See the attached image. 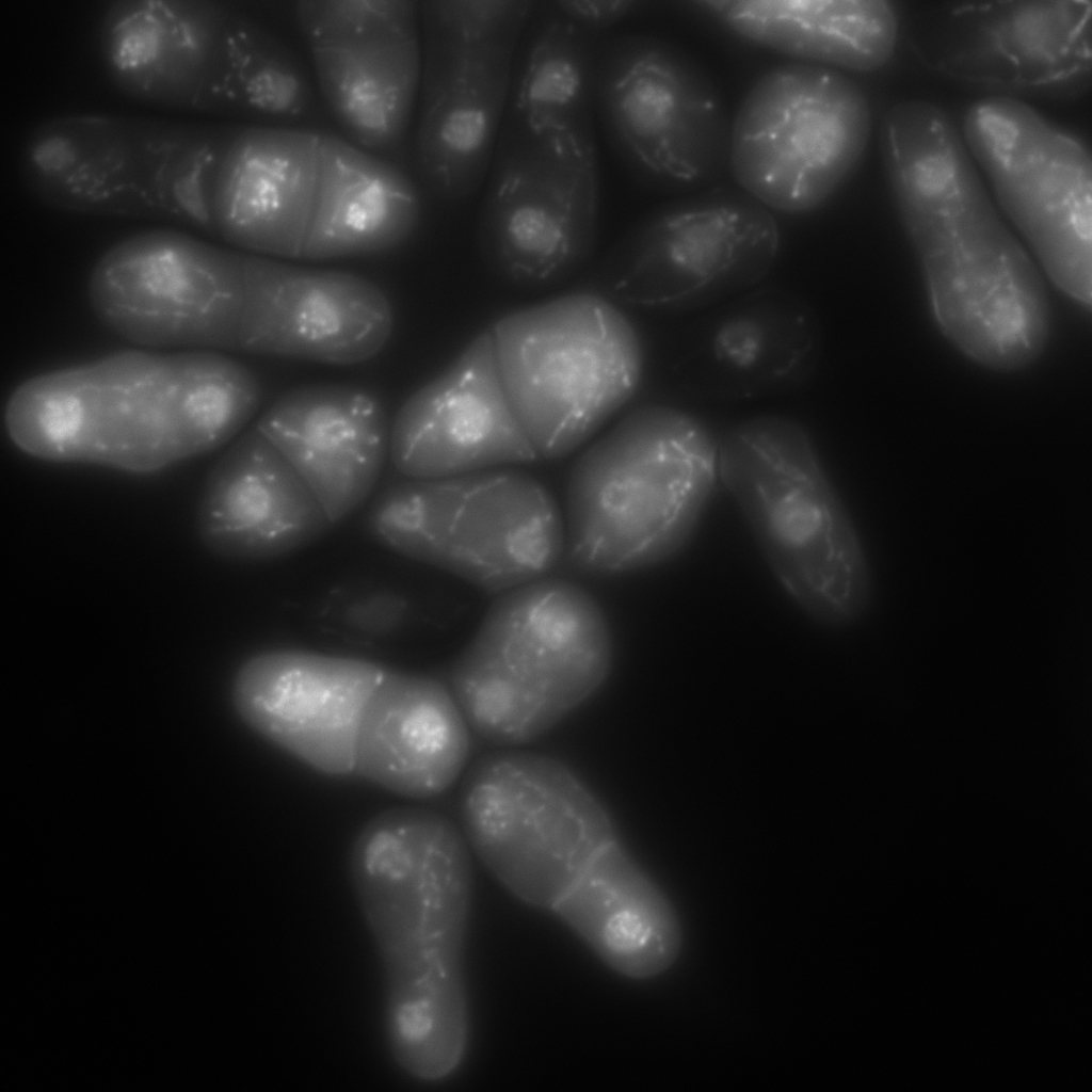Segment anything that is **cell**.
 Segmentation results:
<instances>
[{
  "label": "cell",
  "mask_w": 1092,
  "mask_h": 1092,
  "mask_svg": "<svg viewBox=\"0 0 1092 1092\" xmlns=\"http://www.w3.org/2000/svg\"><path fill=\"white\" fill-rule=\"evenodd\" d=\"M366 520L387 549L488 593L544 577L565 548L551 494L535 478L509 468L400 477L375 497Z\"/></svg>",
  "instance_id": "cell-8"
},
{
  "label": "cell",
  "mask_w": 1092,
  "mask_h": 1092,
  "mask_svg": "<svg viewBox=\"0 0 1092 1092\" xmlns=\"http://www.w3.org/2000/svg\"><path fill=\"white\" fill-rule=\"evenodd\" d=\"M813 307L781 288H753L682 328L670 363L679 397L741 401L790 391L812 376L821 351Z\"/></svg>",
  "instance_id": "cell-19"
},
{
  "label": "cell",
  "mask_w": 1092,
  "mask_h": 1092,
  "mask_svg": "<svg viewBox=\"0 0 1092 1092\" xmlns=\"http://www.w3.org/2000/svg\"><path fill=\"white\" fill-rule=\"evenodd\" d=\"M322 188L300 258L381 253L403 243L421 214L419 187L386 159L327 133Z\"/></svg>",
  "instance_id": "cell-29"
},
{
  "label": "cell",
  "mask_w": 1092,
  "mask_h": 1092,
  "mask_svg": "<svg viewBox=\"0 0 1092 1092\" xmlns=\"http://www.w3.org/2000/svg\"><path fill=\"white\" fill-rule=\"evenodd\" d=\"M256 425L315 493L334 525L368 500L389 455L391 425L385 406L360 386L292 389Z\"/></svg>",
  "instance_id": "cell-25"
},
{
  "label": "cell",
  "mask_w": 1092,
  "mask_h": 1092,
  "mask_svg": "<svg viewBox=\"0 0 1092 1092\" xmlns=\"http://www.w3.org/2000/svg\"><path fill=\"white\" fill-rule=\"evenodd\" d=\"M559 9L578 25L611 34V29L638 10V0H556Z\"/></svg>",
  "instance_id": "cell-33"
},
{
  "label": "cell",
  "mask_w": 1092,
  "mask_h": 1092,
  "mask_svg": "<svg viewBox=\"0 0 1092 1092\" xmlns=\"http://www.w3.org/2000/svg\"><path fill=\"white\" fill-rule=\"evenodd\" d=\"M595 115L617 162L645 188L703 186L728 164L730 125L718 86L689 52L664 38H605Z\"/></svg>",
  "instance_id": "cell-11"
},
{
  "label": "cell",
  "mask_w": 1092,
  "mask_h": 1092,
  "mask_svg": "<svg viewBox=\"0 0 1092 1092\" xmlns=\"http://www.w3.org/2000/svg\"><path fill=\"white\" fill-rule=\"evenodd\" d=\"M469 727L439 681L386 670L362 717L353 772L402 797L439 796L465 767Z\"/></svg>",
  "instance_id": "cell-26"
},
{
  "label": "cell",
  "mask_w": 1092,
  "mask_h": 1092,
  "mask_svg": "<svg viewBox=\"0 0 1092 1092\" xmlns=\"http://www.w3.org/2000/svg\"><path fill=\"white\" fill-rule=\"evenodd\" d=\"M610 34L533 0L514 60L505 116L540 139H596L595 74Z\"/></svg>",
  "instance_id": "cell-30"
},
{
  "label": "cell",
  "mask_w": 1092,
  "mask_h": 1092,
  "mask_svg": "<svg viewBox=\"0 0 1092 1092\" xmlns=\"http://www.w3.org/2000/svg\"><path fill=\"white\" fill-rule=\"evenodd\" d=\"M260 400L252 369L218 351L126 350L26 380L4 427L29 456L145 475L221 448Z\"/></svg>",
  "instance_id": "cell-2"
},
{
  "label": "cell",
  "mask_w": 1092,
  "mask_h": 1092,
  "mask_svg": "<svg viewBox=\"0 0 1092 1092\" xmlns=\"http://www.w3.org/2000/svg\"><path fill=\"white\" fill-rule=\"evenodd\" d=\"M549 911L604 964L630 979L662 974L680 952L676 911L619 839L592 856Z\"/></svg>",
  "instance_id": "cell-27"
},
{
  "label": "cell",
  "mask_w": 1092,
  "mask_h": 1092,
  "mask_svg": "<svg viewBox=\"0 0 1092 1092\" xmlns=\"http://www.w3.org/2000/svg\"><path fill=\"white\" fill-rule=\"evenodd\" d=\"M871 110L837 69L793 62L765 73L742 99L729 132L728 166L739 189L770 211L822 206L867 147Z\"/></svg>",
  "instance_id": "cell-12"
},
{
  "label": "cell",
  "mask_w": 1092,
  "mask_h": 1092,
  "mask_svg": "<svg viewBox=\"0 0 1092 1092\" xmlns=\"http://www.w3.org/2000/svg\"><path fill=\"white\" fill-rule=\"evenodd\" d=\"M780 245L772 211L740 189L672 200L644 215L611 252L605 296L651 309H707L756 287Z\"/></svg>",
  "instance_id": "cell-15"
},
{
  "label": "cell",
  "mask_w": 1092,
  "mask_h": 1092,
  "mask_svg": "<svg viewBox=\"0 0 1092 1092\" xmlns=\"http://www.w3.org/2000/svg\"><path fill=\"white\" fill-rule=\"evenodd\" d=\"M246 302L238 351L333 365L376 356L394 330V309L373 282L244 251Z\"/></svg>",
  "instance_id": "cell-21"
},
{
  "label": "cell",
  "mask_w": 1092,
  "mask_h": 1092,
  "mask_svg": "<svg viewBox=\"0 0 1092 1092\" xmlns=\"http://www.w3.org/2000/svg\"><path fill=\"white\" fill-rule=\"evenodd\" d=\"M419 11L422 55L413 165L429 196L454 204L483 186L525 26L488 29L461 0H421Z\"/></svg>",
  "instance_id": "cell-17"
},
{
  "label": "cell",
  "mask_w": 1092,
  "mask_h": 1092,
  "mask_svg": "<svg viewBox=\"0 0 1092 1092\" xmlns=\"http://www.w3.org/2000/svg\"><path fill=\"white\" fill-rule=\"evenodd\" d=\"M322 130L234 121L209 236L245 252L299 257L322 181Z\"/></svg>",
  "instance_id": "cell-23"
},
{
  "label": "cell",
  "mask_w": 1092,
  "mask_h": 1092,
  "mask_svg": "<svg viewBox=\"0 0 1092 1092\" xmlns=\"http://www.w3.org/2000/svg\"><path fill=\"white\" fill-rule=\"evenodd\" d=\"M740 37L772 51L833 69L872 73L900 39L897 2L887 0L698 1Z\"/></svg>",
  "instance_id": "cell-28"
},
{
  "label": "cell",
  "mask_w": 1092,
  "mask_h": 1092,
  "mask_svg": "<svg viewBox=\"0 0 1092 1092\" xmlns=\"http://www.w3.org/2000/svg\"><path fill=\"white\" fill-rule=\"evenodd\" d=\"M387 669L300 648L253 655L238 669L232 704L253 730L327 775L353 772L365 707Z\"/></svg>",
  "instance_id": "cell-20"
},
{
  "label": "cell",
  "mask_w": 1092,
  "mask_h": 1092,
  "mask_svg": "<svg viewBox=\"0 0 1092 1092\" xmlns=\"http://www.w3.org/2000/svg\"><path fill=\"white\" fill-rule=\"evenodd\" d=\"M467 839L523 902L550 910L592 856L617 839L607 809L565 764L505 752L484 758L462 799Z\"/></svg>",
  "instance_id": "cell-13"
},
{
  "label": "cell",
  "mask_w": 1092,
  "mask_h": 1092,
  "mask_svg": "<svg viewBox=\"0 0 1092 1092\" xmlns=\"http://www.w3.org/2000/svg\"><path fill=\"white\" fill-rule=\"evenodd\" d=\"M612 661V635L597 600L572 581L542 577L491 606L452 665V693L482 739L516 745L594 695Z\"/></svg>",
  "instance_id": "cell-6"
},
{
  "label": "cell",
  "mask_w": 1092,
  "mask_h": 1092,
  "mask_svg": "<svg viewBox=\"0 0 1092 1092\" xmlns=\"http://www.w3.org/2000/svg\"><path fill=\"white\" fill-rule=\"evenodd\" d=\"M349 866L382 964L391 1056L413 1078L445 1079L460 1066L468 1043V846L437 813L391 808L358 833Z\"/></svg>",
  "instance_id": "cell-1"
},
{
  "label": "cell",
  "mask_w": 1092,
  "mask_h": 1092,
  "mask_svg": "<svg viewBox=\"0 0 1092 1092\" xmlns=\"http://www.w3.org/2000/svg\"><path fill=\"white\" fill-rule=\"evenodd\" d=\"M481 189L477 245L499 277L546 286L592 253L599 198L595 139H540L504 115Z\"/></svg>",
  "instance_id": "cell-16"
},
{
  "label": "cell",
  "mask_w": 1092,
  "mask_h": 1092,
  "mask_svg": "<svg viewBox=\"0 0 1092 1092\" xmlns=\"http://www.w3.org/2000/svg\"><path fill=\"white\" fill-rule=\"evenodd\" d=\"M334 526L315 493L257 425L213 464L196 510L202 544L236 562L290 555Z\"/></svg>",
  "instance_id": "cell-24"
},
{
  "label": "cell",
  "mask_w": 1092,
  "mask_h": 1092,
  "mask_svg": "<svg viewBox=\"0 0 1092 1092\" xmlns=\"http://www.w3.org/2000/svg\"><path fill=\"white\" fill-rule=\"evenodd\" d=\"M882 166L945 338L995 371L1033 364L1050 335L1045 284L961 132L941 126L912 133L884 155Z\"/></svg>",
  "instance_id": "cell-3"
},
{
  "label": "cell",
  "mask_w": 1092,
  "mask_h": 1092,
  "mask_svg": "<svg viewBox=\"0 0 1092 1092\" xmlns=\"http://www.w3.org/2000/svg\"><path fill=\"white\" fill-rule=\"evenodd\" d=\"M388 457L400 477L411 479L537 459L504 390L489 328L402 404L390 427Z\"/></svg>",
  "instance_id": "cell-22"
},
{
  "label": "cell",
  "mask_w": 1092,
  "mask_h": 1092,
  "mask_svg": "<svg viewBox=\"0 0 1092 1092\" xmlns=\"http://www.w3.org/2000/svg\"><path fill=\"white\" fill-rule=\"evenodd\" d=\"M513 412L537 459H559L636 394L645 355L631 320L604 294L575 292L489 327Z\"/></svg>",
  "instance_id": "cell-7"
},
{
  "label": "cell",
  "mask_w": 1092,
  "mask_h": 1092,
  "mask_svg": "<svg viewBox=\"0 0 1092 1092\" xmlns=\"http://www.w3.org/2000/svg\"><path fill=\"white\" fill-rule=\"evenodd\" d=\"M407 614L405 600L390 593H375L349 604L346 623L364 632L383 633L397 628Z\"/></svg>",
  "instance_id": "cell-32"
},
{
  "label": "cell",
  "mask_w": 1092,
  "mask_h": 1092,
  "mask_svg": "<svg viewBox=\"0 0 1092 1092\" xmlns=\"http://www.w3.org/2000/svg\"><path fill=\"white\" fill-rule=\"evenodd\" d=\"M900 39L929 73L998 97L1073 101L1092 80L1089 0L897 3Z\"/></svg>",
  "instance_id": "cell-10"
},
{
  "label": "cell",
  "mask_w": 1092,
  "mask_h": 1092,
  "mask_svg": "<svg viewBox=\"0 0 1092 1092\" xmlns=\"http://www.w3.org/2000/svg\"><path fill=\"white\" fill-rule=\"evenodd\" d=\"M221 116L312 130H323L320 126L330 118L308 59L230 0L223 30Z\"/></svg>",
  "instance_id": "cell-31"
},
{
  "label": "cell",
  "mask_w": 1092,
  "mask_h": 1092,
  "mask_svg": "<svg viewBox=\"0 0 1092 1092\" xmlns=\"http://www.w3.org/2000/svg\"><path fill=\"white\" fill-rule=\"evenodd\" d=\"M965 144L1005 216L1051 283L1092 301V160L1088 147L1025 101L982 97L963 118Z\"/></svg>",
  "instance_id": "cell-14"
},
{
  "label": "cell",
  "mask_w": 1092,
  "mask_h": 1092,
  "mask_svg": "<svg viewBox=\"0 0 1092 1092\" xmlns=\"http://www.w3.org/2000/svg\"><path fill=\"white\" fill-rule=\"evenodd\" d=\"M215 163L211 121L75 112L49 128L39 174L53 209L202 231Z\"/></svg>",
  "instance_id": "cell-9"
},
{
  "label": "cell",
  "mask_w": 1092,
  "mask_h": 1092,
  "mask_svg": "<svg viewBox=\"0 0 1092 1092\" xmlns=\"http://www.w3.org/2000/svg\"><path fill=\"white\" fill-rule=\"evenodd\" d=\"M718 439L692 413L639 406L574 465L566 496L569 563L617 575L662 563L693 535L718 478Z\"/></svg>",
  "instance_id": "cell-4"
},
{
  "label": "cell",
  "mask_w": 1092,
  "mask_h": 1092,
  "mask_svg": "<svg viewBox=\"0 0 1092 1092\" xmlns=\"http://www.w3.org/2000/svg\"><path fill=\"white\" fill-rule=\"evenodd\" d=\"M294 20L340 135L384 159L398 154L419 89V1L301 0Z\"/></svg>",
  "instance_id": "cell-18"
},
{
  "label": "cell",
  "mask_w": 1092,
  "mask_h": 1092,
  "mask_svg": "<svg viewBox=\"0 0 1092 1092\" xmlns=\"http://www.w3.org/2000/svg\"><path fill=\"white\" fill-rule=\"evenodd\" d=\"M718 478L787 595L839 627L870 599L865 555L806 429L776 414L744 419L718 441Z\"/></svg>",
  "instance_id": "cell-5"
}]
</instances>
